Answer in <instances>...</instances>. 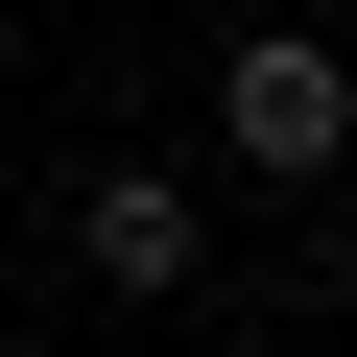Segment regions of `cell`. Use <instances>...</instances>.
<instances>
[{
	"label": "cell",
	"instance_id": "obj_1",
	"mask_svg": "<svg viewBox=\"0 0 357 357\" xmlns=\"http://www.w3.org/2000/svg\"><path fill=\"white\" fill-rule=\"evenodd\" d=\"M333 143H357V72H333L310 24H262V48L215 72V167H262V191H310Z\"/></svg>",
	"mask_w": 357,
	"mask_h": 357
},
{
	"label": "cell",
	"instance_id": "obj_2",
	"mask_svg": "<svg viewBox=\"0 0 357 357\" xmlns=\"http://www.w3.org/2000/svg\"><path fill=\"white\" fill-rule=\"evenodd\" d=\"M72 262L119 310H167V286H191V191H167V167H96V191H72Z\"/></svg>",
	"mask_w": 357,
	"mask_h": 357
}]
</instances>
